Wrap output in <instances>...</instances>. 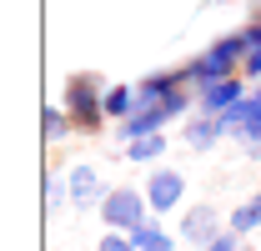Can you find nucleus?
I'll return each mask as SVG.
<instances>
[{
	"label": "nucleus",
	"mask_w": 261,
	"mask_h": 251,
	"mask_svg": "<svg viewBox=\"0 0 261 251\" xmlns=\"http://www.w3.org/2000/svg\"><path fill=\"white\" fill-rule=\"evenodd\" d=\"M246 51H251V31L241 26V31L221 35L216 45H206L201 56H191L186 65H176L181 70V81L201 91V86H216V81H231V76H241V61H246Z\"/></svg>",
	"instance_id": "obj_1"
},
{
	"label": "nucleus",
	"mask_w": 261,
	"mask_h": 251,
	"mask_svg": "<svg viewBox=\"0 0 261 251\" xmlns=\"http://www.w3.org/2000/svg\"><path fill=\"white\" fill-rule=\"evenodd\" d=\"M106 81L100 76H91V70H75L70 81H65V91H61V106H65V116L75 121V131L81 136H100V126H106Z\"/></svg>",
	"instance_id": "obj_2"
},
{
	"label": "nucleus",
	"mask_w": 261,
	"mask_h": 251,
	"mask_svg": "<svg viewBox=\"0 0 261 251\" xmlns=\"http://www.w3.org/2000/svg\"><path fill=\"white\" fill-rule=\"evenodd\" d=\"M151 201H146V191L141 186H111V196L100 201V226L106 231H126L136 236L141 226H151Z\"/></svg>",
	"instance_id": "obj_3"
},
{
	"label": "nucleus",
	"mask_w": 261,
	"mask_h": 251,
	"mask_svg": "<svg viewBox=\"0 0 261 251\" xmlns=\"http://www.w3.org/2000/svg\"><path fill=\"white\" fill-rule=\"evenodd\" d=\"M141 191H146V201H151V216L161 221V216H171V211H181V201H186V176L171 171V166H156V171L141 181Z\"/></svg>",
	"instance_id": "obj_4"
},
{
	"label": "nucleus",
	"mask_w": 261,
	"mask_h": 251,
	"mask_svg": "<svg viewBox=\"0 0 261 251\" xmlns=\"http://www.w3.org/2000/svg\"><path fill=\"white\" fill-rule=\"evenodd\" d=\"M221 231H226V221H221V211H216L211 201H196V206H186V211H181V241H186V246L206 251Z\"/></svg>",
	"instance_id": "obj_5"
},
{
	"label": "nucleus",
	"mask_w": 261,
	"mask_h": 251,
	"mask_svg": "<svg viewBox=\"0 0 261 251\" xmlns=\"http://www.w3.org/2000/svg\"><path fill=\"white\" fill-rule=\"evenodd\" d=\"M65 186H70V206H75V211H100V201L111 196V186L100 181V171L91 161H75V166L65 171Z\"/></svg>",
	"instance_id": "obj_6"
},
{
	"label": "nucleus",
	"mask_w": 261,
	"mask_h": 251,
	"mask_svg": "<svg viewBox=\"0 0 261 251\" xmlns=\"http://www.w3.org/2000/svg\"><path fill=\"white\" fill-rule=\"evenodd\" d=\"M246 81H241V76H231V81H216V86H201V91H196V111H201V116H226L231 106H236V101H246Z\"/></svg>",
	"instance_id": "obj_7"
},
{
	"label": "nucleus",
	"mask_w": 261,
	"mask_h": 251,
	"mask_svg": "<svg viewBox=\"0 0 261 251\" xmlns=\"http://www.w3.org/2000/svg\"><path fill=\"white\" fill-rule=\"evenodd\" d=\"M226 131H221V116H186L181 121V141L191 146V151H216V141H221Z\"/></svg>",
	"instance_id": "obj_8"
},
{
	"label": "nucleus",
	"mask_w": 261,
	"mask_h": 251,
	"mask_svg": "<svg viewBox=\"0 0 261 251\" xmlns=\"http://www.w3.org/2000/svg\"><path fill=\"white\" fill-rule=\"evenodd\" d=\"M70 136H75V121L65 116V106H45V111H40V141H45V146H61Z\"/></svg>",
	"instance_id": "obj_9"
},
{
	"label": "nucleus",
	"mask_w": 261,
	"mask_h": 251,
	"mask_svg": "<svg viewBox=\"0 0 261 251\" xmlns=\"http://www.w3.org/2000/svg\"><path fill=\"white\" fill-rule=\"evenodd\" d=\"M226 231H236L241 241H246L251 231H261V191H251V196H246V201L226 216Z\"/></svg>",
	"instance_id": "obj_10"
},
{
	"label": "nucleus",
	"mask_w": 261,
	"mask_h": 251,
	"mask_svg": "<svg viewBox=\"0 0 261 251\" xmlns=\"http://www.w3.org/2000/svg\"><path fill=\"white\" fill-rule=\"evenodd\" d=\"M166 146H171V136L156 131V136H136L130 146H121V151H126V161H136V166H156V161L166 156Z\"/></svg>",
	"instance_id": "obj_11"
},
{
	"label": "nucleus",
	"mask_w": 261,
	"mask_h": 251,
	"mask_svg": "<svg viewBox=\"0 0 261 251\" xmlns=\"http://www.w3.org/2000/svg\"><path fill=\"white\" fill-rule=\"evenodd\" d=\"M136 116V86H111L106 91V121H130Z\"/></svg>",
	"instance_id": "obj_12"
},
{
	"label": "nucleus",
	"mask_w": 261,
	"mask_h": 251,
	"mask_svg": "<svg viewBox=\"0 0 261 251\" xmlns=\"http://www.w3.org/2000/svg\"><path fill=\"white\" fill-rule=\"evenodd\" d=\"M40 196H45V216H56L65 201H70V186H65L61 171H45V176H40Z\"/></svg>",
	"instance_id": "obj_13"
},
{
	"label": "nucleus",
	"mask_w": 261,
	"mask_h": 251,
	"mask_svg": "<svg viewBox=\"0 0 261 251\" xmlns=\"http://www.w3.org/2000/svg\"><path fill=\"white\" fill-rule=\"evenodd\" d=\"M136 251H181V246H176V236L166 231L161 221H151V226L136 231Z\"/></svg>",
	"instance_id": "obj_14"
},
{
	"label": "nucleus",
	"mask_w": 261,
	"mask_h": 251,
	"mask_svg": "<svg viewBox=\"0 0 261 251\" xmlns=\"http://www.w3.org/2000/svg\"><path fill=\"white\" fill-rule=\"evenodd\" d=\"M231 141L241 146V156H246V161H261V111H256V116H251L246 126H241Z\"/></svg>",
	"instance_id": "obj_15"
},
{
	"label": "nucleus",
	"mask_w": 261,
	"mask_h": 251,
	"mask_svg": "<svg viewBox=\"0 0 261 251\" xmlns=\"http://www.w3.org/2000/svg\"><path fill=\"white\" fill-rule=\"evenodd\" d=\"M96 251H136V236H126V231H106L96 241Z\"/></svg>",
	"instance_id": "obj_16"
},
{
	"label": "nucleus",
	"mask_w": 261,
	"mask_h": 251,
	"mask_svg": "<svg viewBox=\"0 0 261 251\" xmlns=\"http://www.w3.org/2000/svg\"><path fill=\"white\" fill-rule=\"evenodd\" d=\"M241 81L261 86V45H251V51H246V61H241Z\"/></svg>",
	"instance_id": "obj_17"
},
{
	"label": "nucleus",
	"mask_w": 261,
	"mask_h": 251,
	"mask_svg": "<svg viewBox=\"0 0 261 251\" xmlns=\"http://www.w3.org/2000/svg\"><path fill=\"white\" fill-rule=\"evenodd\" d=\"M206 251H241V236H236V231H221V236H216Z\"/></svg>",
	"instance_id": "obj_18"
},
{
	"label": "nucleus",
	"mask_w": 261,
	"mask_h": 251,
	"mask_svg": "<svg viewBox=\"0 0 261 251\" xmlns=\"http://www.w3.org/2000/svg\"><path fill=\"white\" fill-rule=\"evenodd\" d=\"M246 31H251V45H261V15H251V20H246Z\"/></svg>",
	"instance_id": "obj_19"
},
{
	"label": "nucleus",
	"mask_w": 261,
	"mask_h": 251,
	"mask_svg": "<svg viewBox=\"0 0 261 251\" xmlns=\"http://www.w3.org/2000/svg\"><path fill=\"white\" fill-rule=\"evenodd\" d=\"M251 95H256V101H261V86H251Z\"/></svg>",
	"instance_id": "obj_20"
},
{
	"label": "nucleus",
	"mask_w": 261,
	"mask_h": 251,
	"mask_svg": "<svg viewBox=\"0 0 261 251\" xmlns=\"http://www.w3.org/2000/svg\"><path fill=\"white\" fill-rule=\"evenodd\" d=\"M251 15H261V5H256V10H251Z\"/></svg>",
	"instance_id": "obj_21"
}]
</instances>
